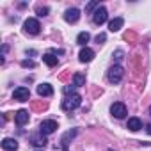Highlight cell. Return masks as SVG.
<instances>
[{"label":"cell","mask_w":151,"mask_h":151,"mask_svg":"<svg viewBox=\"0 0 151 151\" xmlns=\"http://www.w3.org/2000/svg\"><path fill=\"white\" fill-rule=\"evenodd\" d=\"M110 112H112V116H114V117L123 119V117L126 116V105H124V103H121V101H116V103L110 107Z\"/></svg>","instance_id":"8992f818"},{"label":"cell","mask_w":151,"mask_h":151,"mask_svg":"<svg viewBox=\"0 0 151 151\" xmlns=\"http://www.w3.org/2000/svg\"><path fill=\"white\" fill-rule=\"evenodd\" d=\"M55 130H57V121H53V119H46L39 124V133L41 135H50Z\"/></svg>","instance_id":"277c9868"},{"label":"cell","mask_w":151,"mask_h":151,"mask_svg":"<svg viewBox=\"0 0 151 151\" xmlns=\"http://www.w3.org/2000/svg\"><path fill=\"white\" fill-rule=\"evenodd\" d=\"M43 60H45V64L50 66V68H52V66H57V62H59L53 53H45V55H43Z\"/></svg>","instance_id":"2e32d148"},{"label":"cell","mask_w":151,"mask_h":151,"mask_svg":"<svg viewBox=\"0 0 151 151\" xmlns=\"http://www.w3.org/2000/svg\"><path fill=\"white\" fill-rule=\"evenodd\" d=\"M29 110H25V109H22V110H18L16 114H14V121H16V124L18 126H23L25 123H29Z\"/></svg>","instance_id":"9c48e42d"},{"label":"cell","mask_w":151,"mask_h":151,"mask_svg":"<svg viewBox=\"0 0 151 151\" xmlns=\"http://www.w3.org/2000/svg\"><path fill=\"white\" fill-rule=\"evenodd\" d=\"M37 14L39 16H46L48 14V7H37Z\"/></svg>","instance_id":"ffe728a7"},{"label":"cell","mask_w":151,"mask_h":151,"mask_svg":"<svg viewBox=\"0 0 151 151\" xmlns=\"http://www.w3.org/2000/svg\"><path fill=\"white\" fill-rule=\"evenodd\" d=\"M105 39H107V36H105V34H98V36H96V41H98V43H103Z\"/></svg>","instance_id":"44dd1931"},{"label":"cell","mask_w":151,"mask_h":151,"mask_svg":"<svg viewBox=\"0 0 151 151\" xmlns=\"http://www.w3.org/2000/svg\"><path fill=\"white\" fill-rule=\"evenodd\" d=\"M73 91H75V86H71V87L66 86V87H64V93H66V94H69V93H73ZM73 94H75V93H73Z\"/></svg>","instance_id":"7402d4cb"},{"label":"cell","mask_w":151,"mask_h":151,"mask_svg":"<svg viewBox=\"0 0 151 151\" xmlns=\"http://www.w3.org/2000/svg\"><path fill=\"white\" fill-rule=\"evenodd\" d=\"M123 25H124V20H123V18H114V20H110V23H109V30H110V32H117Z\"/></svg>","instance_id":"5bb4252c"},{"label":"cell","mask_w":151,"mask_h":151,"mask_svg":"<svg viewBox=\"0 0 151 151\" xmlns=\"http://www.w3.org/2000/svg\"><path fill=\"white\" fill-rule=\"evenodd\" d=\"M64 20H66L68 23H77V22L80 20V11H78L77 7L68 9V11L64 13Z\"/></svg>","instance_id":"ba28073f"},{"label":"cell","mask_w":151,"mask_h":151,"mask_svg":"<svg viewBox=\"0 0 151 151\" xmlns=\"http://www.w3.org/2000/svg\"><path fill=\"white\" fill-rule=\"evenodd\" d=\"M80 103H82V96L75 93V94L66 96V98L62 100V109H64V110H75V109L80 107Z\"/></svg>","instance_id":"6da1fadb"},{"label":"cell","mask_w":151,"mask_h":151,"mask_svg":"<svg viewBox=\"0 0 151 151\" xmlns=\"http://www.w3.org/2000/svg\"><path fill=\"white\" fill-rule=\"evenodd\" d=\"M37 94L39 96H52L53 94V89L50 84H39L37 86Z\"/></svg>","instance_id":"4fadbf2b"},{"label":"cell","mask_w":151,"mask_h":151,"mask_svg":"<svg viewBox=\"0 0 151 151\" xmlns=\"http://www.w3.org/2000/svg\"><path fill=\"white\" fill-rule=\"evenodd\" d=\"M123 75H124L123 66H119V64L112 66V68L109 69V82H110V84H119L121 78H123Z\"/></svg>","instance_id":"7a4b0ae2"},{"label":"cell","mask_w":151,"mask_h":151,"mask_svg":"<svg viewBox=\"0 0 151 151\" xmlns=\"http://www.w3.org/2000/svg\"><path fill=\"white\" fill-rule=\"evenodd\" d=\"M22 64H23V66H30V68H32V66H34V62H30V60H23V62H22Z\"/></svg>","instance_id":"603a6c76"},{"label":"cell","mask_w":151,"mask_h":151,"mask_svg":"<svg viewBox=\"0 0 151 151\" xmlns=\"http://www.w3.org/2000/svg\"><path fill=\"white\" fill-rule=\"evenodd\" d=\"M100 7V4L98 2H91V4H87L86 6V11H93V9H98Z\"/></svg>","instance_id":"d6986e66"},{"label":"cell","mask_w":151,"mask_h":151,"mask_svg":"<svg viewBox=\"0 0 151 151\" xmlns=\"http://www.w3.org/2000/svg\"><path fill=\"white\" fill-rule=\"evenodd\" d=\"M149 116H151V107H149Z\"/></svg>","instance_id":"d4e9b609"},{"label":"cell","mask_w":151,"mask_h":151,"mask_svg":"<svg viewBox=\"0 0 151 151\" xmlns=\"http://www.w3.org/2000/svg\"><path fill=\"white\" fill-rule=\"evenodd\" d=\"M30 142H32L34 146L43 147V146L46 144V139H45V135H32V137H30Z\"/></svg>","instance_id":"e0dca14e"},{"label":"cell","mask_w":151,"mask_h":151,"mask_svg":"<svg viewBox=\"0 0 151 151\" xmlns=\"http://www.w3.org/2000/svg\"><path fill=\"white\" fill-rule=\"evenodd\" d=\"M146 130H147V133H149V135H151V123H149V124H147V126H146Z\"/></svg>","instance_id":"cb8c5ba5"},{"label":"cell","mask_w":151,"mask_h":151,"mask_svg":"<svg viewBox=\"0 0 151 151\" xmlns=\"http://www.w3.org/2000/svg\"><path fill=\"white\" fill-rule=\"evenodd\" d=\"M23 30H25V34H29V36H36V34H39L41 25H39V22H37L36 18H29V20H25V23H23Z\"/></svg>","instance_id":"3957f363"},{"label":"cell","mask_w":151,"mask_h":151,"mask_svg":"<svg viewBox=\"0 0 151 151\" xmlns=\"http://www.w3.org/2000/svg\"><path fill=\"white\" fill-rule=\"evenodd\" d=\"M73 86H75V87L86 86V75H82V73H75V75H73Z\"/></svg>","instance_id":"9a60e30c"},{"label":"cell","mask_w":151,"mask_h":151,"mask_svg":"<svg viewBox=\"0 0 151 151\" xmlns=\"http://www.w3.org/2000/svg\"><path fill=\"white\" fill-rule=\"evenodd\" d=\"M107 18H109V14H107V9H105L103 6H100V7L93 13V22H94L96 25H103V23L107 22Z\"/></svg>","instance_id":"5b68a950"},{"label":"cell","mask_w":151,"mask_h":151,"mask_svg":"<svg viewBox=\"0 0 151 151\" xmlns=\"http://www.w3.org/2000/svg\"><path fill=\"white\" fill-rule=\"evenodd\" d=\"M126 128H128V130H132V132H139V130L142 128V121H140L139 117H130V119H128Z\"/></svg>","instance_id":"7c38bea8"},{"label":"cell","mask_w":151,"mask_h":151,"mask_svg":"<svg viewBox=\"0 0 151 151\" xmlns=\"http://www.w3.org/2000/svg\"><path fill=\"white\" fill-rule=\"evenodd\" d=\"M89 39H91L89 32H80V34H78V37H77V43H78V45H86Z\"/></svg>","instance_id":"ac0fdd59"},{"label":"cell","mask_w":151,"mask_h":151,"mask_svg":"<svg viewBox=\"0 0 151 151\" xmlns=\"http://www.w3.org/2000/svg\"><path fill=\"white\" fill-rule=\"evenodd\" d=\"M13 98H14L16 101H29V98H30V91H29L27 87H18V89H14Z\"/></svg>","instance_id":"52a82bcc"},{"label":"cell","mask_w":151,"mask_h":151,"mask_svg":"<svg viewBox=\"0 0 151 151\" xmlns=\"http://www.w3.org/2000/svg\"><path fill=\"white\" fill-rule=\"evenodd\" d=\"M37 151H43V149H37Z\"/></svg>","instance_id":"484cf974"},{"label":"cell","mask_w":151,"mask_h":151,"mask_svg":"<svg viewBox=\"0 0 151 151\" xmlns=\"http://www.w3.org/2000/svg\"><path fill=\"white\" fill-rule=\"evenodd\" d=\"M2 149L4 151H16L18 149V140H14V139H4L2 140Z\"/></svg>","instance_id":"8fae6325"},{"label":"cell","mask_w":151,"mask_h":151,"mask_svg":"<svg viewBox=\"0 0 151 151\" xmlns=\"http://www.w3.org/2000/svg\"><path fill=\"white\" fill-rule=\"evenodd\" d=\"M78 59H80V62H91L93 59H94V52L91 50V48H82L80 50V53H78Z\"/></svg>","instance_id":"30bf717a"}]
</instances>
